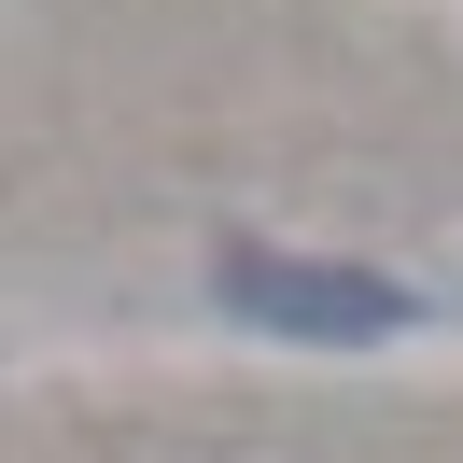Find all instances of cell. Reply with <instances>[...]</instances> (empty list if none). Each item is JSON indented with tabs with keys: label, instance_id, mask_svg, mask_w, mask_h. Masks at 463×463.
Here are the masks:
<instances>
[{
	"label": "cell",
	"instance_id": "obj_1",
	"mask_svg": "<svg viewBox=\"0 0 463 463\" xmlns=\"http://www.w3.org/2000/svg\"><path fill=\"white\" fill-rule=\"evenodd\" d=\"M211 295H225L239 323H267V337H337V351L421 323L407 281H379V267H323V253H267V239H225V253H211Z\"/></svg>",
	"mask_w": 463,
	"mask_h": 463
}]
</instances>
